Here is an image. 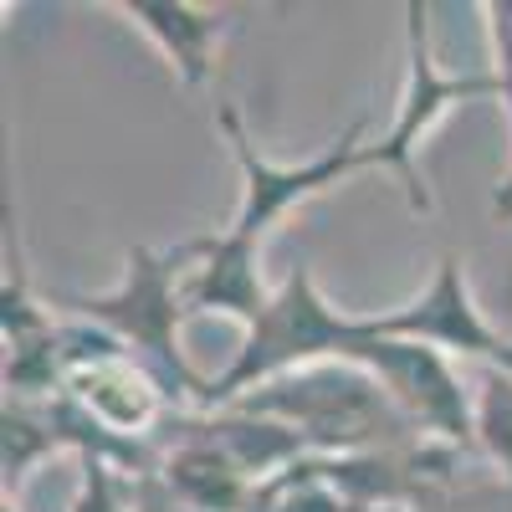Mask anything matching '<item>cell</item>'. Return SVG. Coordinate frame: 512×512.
I'll use <instances>...</instances> for the list:
<instances>
[{"instance_id":"obj_3","label":"cell","mask_w":512,"mask_h":512,"mask_svg":"<svg viewBox=\"0 0 512 512\" xmlns=\"http://www.w3.org/2000/svg\"><path fill=\"white\" fill-rule=\"evenodd\" d=\"M180 262H185V246L180 251H164V256L134 251V256H128V267H134V272H128L123 292H113V297H72V308H82L88 318H103L134 349H144L149 364L164 374V390L169 395H190V400L210 405V384H200L185 369L180 349H175V318H180L175 282H180V272H190Z\"/></svg>"},{"instance_id":"obj_5","label":"cell","mask_w":512,"mask_h":512,"mask_svg":"<svg viewBox=\"0 0 512 512\" xmlns=\"http://www.w3.org/2000/svg\"><path fill=\"white\" fill-rule=\"evenodd\" d=\"M123 11L139 16V26L164 41V52L175 57V67L185 72V82H200V77H205L210 41L221 36L226 16H216V11H190V6H123Z\"/></svg>"},{"instance_id":"obj_1","label":"cell","mask_w":512,"mask_h":512,"mask_svg":"<svg viewBox=\"0 0 512 512\" xmlns=\"http://www.w3.org/2000/svg\"><path fill=\"white\" fill-rule=\"evenodd\" d=\"M313 354L369 359L384 374V390H395L425 425H431V431H446V436H466V431H472L466 405H461V384L451 379L446 359L436 349L400 344V338L374 333L369 318H359V323L338 318L323 297L313 292L308 267H297L292 282L267 303V313L251 323L246 349L231 364V374L216 384V390H210V405L226 400V395H241V390H251L256 379H267L272 369L303 364Z\"/></svg>"},{"instance_id":"obj_4","label":"cell","mask_w":512,"mask_h":512,"mask_svg":"<svg viewBox=\"0 0 512 512\" xmlns=\"http://www.w3.org/2000/svg\"><path fill=\"white\" fill-rule=\"evenodd\" d=\"M477 93H497L502 98V77H441L431 52H425V6H410V88H405V103H400V118L390 128V139H379V164L400 169L415 210H431V195L420 190V175L410 164L415 139L436 123V113L446 103L477 98Z\"/></svg>"},{"instance_id":"obj_6","label":"cell","mask_w":512,"mask_h":512,"mask_svg":"<svg viewBox=\"0 0 512 512\" xmlns=\"http://www.w3.org/2000/svg\"><path fill=\"white\" fill-rule=\"evenodd\" d=\"M487 16H492V31H497V47L512 52V6H487Z\"/></svg>"},{"instance_id":"obj_2","label":"cell","mask_w":512,"mask_h":512,"mask_svg":"<svg viewBox=\"0 0 512 512\" xmlns=\"http://www.w3.org/2000/svg\"><path fill=\"white\" fill-rule=\"evenodd\" d=\"M221 123H226L231 149H236L241 175H246V205H241L236 226L221 241H205V262L190 267L185 303L190 308H226V313H241L246 323H256L267 313V303H272V297L256 292V272H251L256 267V241H262L267 221H277L292 200H303V195L333 185L338 175H349V169L379 164V144H359L364 123H354L349 134L338 139V149H328L323 159H313L303 169H272L267 159H256L251 139L241 134V118L231 108L221 113Z\"/></svg>"}]
</instances>
